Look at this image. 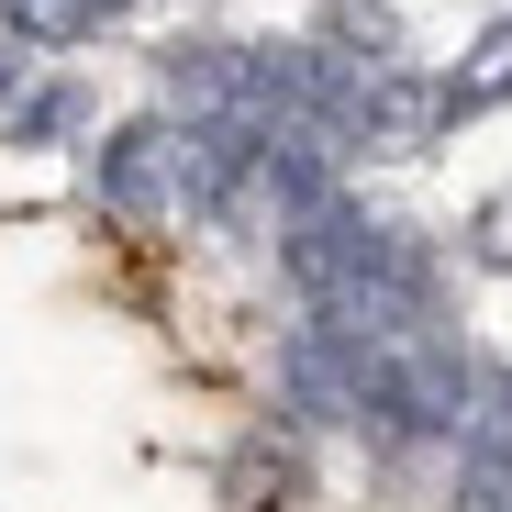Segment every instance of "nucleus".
Instances as JSON below:
<instances>
[{
	"label": "nucleus",
	"mask_w": 512,
	"mask_h": 512,
	"mask_svg": "<svg viewBox=\"0 0 512 512\" xmlns=\"http://www.w3.org/2000/svg\"><path fill=\"white\" fill-rule=\"evenodd\" d=\"M435 123H446V90H435V78H412V67H368L357 145H390V156H412V145H435Z\"/></svg>",
	"instance_id": "obj_6"
},
{
	"label": "nucleus",
	"mask_w": 512,
	"mask_h": 512,
	"mask_svg": "<svg viewBox=\"0 0 512 512\" xmlns=\"http://www.w3.org/2000/svg\"><path fill=\"white\" fill-rule=\"evenodd\" d=\"M479 256H490V268H512V190L479 201Z\"/></svg>",
	"instance_id": "obj_9"
},
{
	"label": "nucleus",
	"mask_w": 512,
	"mask_h": 512,
	"mask_svg": "<svg viewBox=\"0 0 512 512\" xmlns=\"http://www.w3.org/2000/svg\"><path fill=\"white\" fill-rule=\"evenodd\" d=\"M290 279L312 290V312H334V323H423V245L401 234V223H368V212H312V223H290Z\"/></svg>",
	"instance_id": "obj_1"
},
{
	"label": "nucleus",
	"mask_w": 512,
	"mask_h": 512,
	"mask_svg": "<svg viewBox=\"0 0 512 512\" xmlns=\"http://www.w3.org/2000/svg\"><path fill=\"white\" fill-rule=\"evenodd\" d=\"M457 512H512V379L468 390V423H457Z\"/></svg>",
	"instance_id": "obj_5"
},
{
	"label": "nucleus",
	"mask_w": 512,
	"mask_h": 512,
	"mask_svg": "<svg viewBox=\"0 0 512 512\" xmlns=\"http://www.w3.org/2000/svg\"><path fill=\"white\" fill-rule=\"evenodd\" d=\"M379 334H390V323H334V312H312V323L290 334V390H301V412L368 423V412H379Z\"/></svg>",
	"instance_id": "obj_3"
},
{
	"label": "nucleus",
	"mask_w": 512,
	"mask_h": 512,
	"mask_svg": "<svg viewBox=\"0 0 512 512\" xmlns=\"http://www.w3.org/2000/svg\"><path fill=\"white\" fill-rule=\"evenodd\" d=\"M112 12H123V0H101V23H112Z\"/></svg>",
	"instance_id": "obj_11"
},
{
	"label": "nucleus",
	"mask_w": 512,
	"mask_h": 512,
	"mask_svg": "<svg viewBox=\"0 0 512 512\" xmlns=\"http://www.w3.org/2000/svg\"><path fill=\"white\" fill-rule=\"evenodd\" d=\"M512 101V23H490L479 45H468V67L446 78V123H468V112H501Z\"/></svg>",
	"instance_id": "obj_7"
},
{
	"label": "nucleus",
	"mask_w": 512,
	"mask_h": 512,
	"mask_svg": "<svg viewBox=\"0 0 512 512\" xmlns=\"http://www.w3.org/2000/svg\"><path fill=\"white\" fill-rule=\"evenodd\" d=\"M0 90H12V56H0Z\"/></svg>",
	"instance_id": "obj_10"
},
{
	"label": "nucleus",
	"mask_w": 512,
	"mask_h": 512,
	"mask_svg": "<svg viewBox=\"0 0 512 512\" xmlns=\"http://www.w3.org/2000/svg\"><path fill=\"white\" fill-rule=\"evenodd\" d=\"M101 201L145 234L190 223V167H179V123H123L101 134Z\"/></svg>",
	"instance_id": "obj_4"
},
{
	"label": "nucleus",
	"mask_w": 512,
	"mask_h": 512,
	"mask_svg": "<svg viewBox=\"0 0 512 512\" xmlns=\"http://www.w3.org/2000/svg\"><path fill=\"white\" fill-rule=\"evenodd\" d=\"M0 23L23 45H78V34H101V0H0Z\"/></svg>",
	"instance_id": "obj_8"
},
{
	"label": "nucleus",
	"mask_w": 512,
	"mask_h": 512,
	"mask_svg": "<svg viewBox=\"0 0 512 512\" xmlns=\"http://www.w3.org/2000/svg\"><path fill=\"white\" fill-rule=\"evenodd\" d=\"M379 435H457L468 423V368L446 357V334L423 323H390L379 334Z\"/></svg>",
	"instance_id": "obj_2"
}]
</instances>
